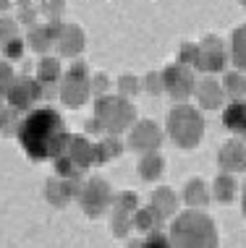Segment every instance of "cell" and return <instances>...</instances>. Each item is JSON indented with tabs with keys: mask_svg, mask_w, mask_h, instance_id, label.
Instances as JSON below:
<instances>
[{
	"mask_svg": "<svg viewBox=\"0 0 246 248\" xmlns=\"http://www.w3.org/2000/svg\"><path fill=\"white\" fill-rule=\"evenodd\" d=\"M18 144L26 152V157L34 162H45V159H58L66 154L71 144V133L66 125L63 115L52 107H37L21 120L16 128Z\"/></svg>",
	"mask_w": 246,
	"mask_h": 248,
	"instance_id": "1",
	"label": "cell"
},
{
	"mask_svg": "<svg viewBox=\"0 0 246 248\" xmlns=\"http://www.w3.org/2000/svg\"><path fill=\"white\" fill-rule=\"evenodd\" d=\"M168 238L173 248H217L220 246L215 219L202 209H186L178 214L170 225Z\"/></svg>",
	"mask_w": 246,
	"mask_h": 248,
	"instance_id": "2",
	"label": "cell"
},
{
	"mask_svg": "<svg viewBox=\"0 0 246 248\" xmlns=\"http://www.w3.org/2000/svg\"><path fill=\"white\" fill-rule=\"evenodd\" d=\"M168 136L176 141L181 149H194L204 136V120L191 105H178L173 107L168 118Z\"/></svg>",
	"mask_w": 246,
	"mask_h": 248,
	"instance_id": "3",
	"label": "cell"
},
{
	"mask_svg": "<svg viewBox=\"0 0 246 248\" xmlns=\"http://www.w3.org/2000/svg\"><path fill=\"white\" fill-rule=\"evenodd\" d=\"M113 199L115 196L110 191V183L102 178H89L79 191V204L86 212V217H99L108 206H113Z\"/></svg>",
	"mask_w": 246,
	"mask_h": 248,
	"instance_id": "4",
	"label": "cell"
},
{
	"mask_svg": "<svg viewBox=\"0 0 246 248\" xmlns=\"http://www.w3.org/2000/svg\"><path fill=\"white\" fill-rule=\"evenodd\" d=\"M97 115L113 133H118V131H123L131 125V120H134V107L129 102H121V99H99Z\"/></svg>",
	"mask_w": 246,
	"mask_h": 248,
	"instance_id": "5",
	"label": "cell"
},
{
	"mask_svg": "<svg viewBox=\"0 0 246 248\" xmlns=\"http://www.w3.org/2000/svg\"><path fill=\"white\" fill-rule=\"evenodd\" d=\"M197 65L207 73L223 71L225 65V47L220 37H204L202 45H197Z\"/></svg>",
	"mask_w": 246,
	"mask_h": 248,
	"instance_id": "6",
	"label": "cell"
},
{
	"mask_svg": "<svg viewBox=\"0 0 246 248\" xmlns=\"http://www.w3.org/2000/svg\"><path fill=\"white\" fill-rule=\"evenodd\" d=\"M163 86H165V92L168 94H173L176 99H183V97H189L191 92H194V73H191L186 65H170L168 71L163 73Z\"/></svg>",
	"mask_w": 246,
	"mask_h": 248,
	"instance_id": "7",
	"label": "cell"
},
{
	"mask_svg": "<svg viewBox=\"0 0 246 248\" xmlns=\"http://www.w3.org/2000/svg\"><path fill=\"white\" fill-rule=\"evenodd\" d=\"M160 141H163V131L157 128L152 120H144V123H139L134 131H131V146H134L136 152H155L157 146H160Z\"/></svg>",
	"mask_w": 246,
	"mask_h": 248,
	"instance_id": "8",
	"label": "cell"
},
{
	"mask_svg": "<svg viewBox=\"0 0 246 248\" xmlns=\"http://www.w3.org/2000/svg\"><path fill=\"white\" fill-rule=\"evenodd\" d=\"M217 162H220V167L228 172L246 170V144L238 141V139H228V141L223 144L220 154H217Z\"/></svg>",
	"mask_w": 246,
	"mask_h": 248,
	"instance_id": "9",
	"label": "cell"
},
{
	"mask_svg": "<svg viewBox=\"0 0 246 248\" xmlns=\"http://www.w3.org/2000/svg\"><path fill=\"white\" fill-rule=\"evenodd\" d=\"M79 73H84V65H74V68L68 71V78H66V84L61 89V94H63L68 107H79L86 97V81L84 78L79 81Z\"/></svg>",
	"mask_w": 246,
	"mask_h": 248,
	"instance_id": "10",
	"label": "cell"
},
{
	"mask_svg": "<svg viewBox=\"0 0 246 248\" xmlns=\"http://www.w3.org/2000/svg\"><path fill=\"white\" fill-rule=\"evenodd\" d=\"M37 94H39L37 81H32V78H18V81L11 84L8 99H11L13 107H29L37 99Z\"/></svg>",
	"mask_w": 246,
	"mask_h": 248,
	"instance_id": "11",
	"label": "cell"
},
{
	"mask_svg": "<svg viewBox=\"0 0 246 248\" xmlns=\"http://www.w3.org/2000/svg\"><path fill=\"white\" fill-rule=\"evenodd\" d=\"M66 154L74 159L76 167H89L95 162V144L86 141L84 136H71V144L66 149Z\"/></svg>",
	"mask_w": 246,
	"mask_h": 248,
	"instance_id": "12",
	"label": "cell"
},
{
	"mask_svg": "<svg viewBox=\"0 0 246 248\" xmlns=\"http://www.w3.org/2000/svg\"><path fill=\"white\" fill-rule=\"evenodd\" d=\"M76 193V183L74 180H50L48 183V191H45V196H48V201L52 206H66L71 199H74Z\"/></svg>",
	"mask_w": 246,
	"mask_h": 248,
	"instance_id": "13",
	"label": "cell"
},
{
	"mask_svg": "<svg viewBox=\"0 0 246 248\" xmlns=\"http://www.w3.org/2000/svg\"><path fill=\"white\" fill-rule=\"evenodd\" d=\"M152 212L157 214L160 219L165 217H170L173 212L178 209V199H176V193H173L170 188H157L155 193H152Z\"/></svg>",
	"mask_w": 246,
	"mask_h": 248,
	"instance_id": "14",
	"label": "cell"
},
{
	"mask_svg": "<svg viewBox=\"0 0 246 248\" xmlns=\"http://www.w3.org/2000/svg\"><path fill=\"white\" fill-rule=\"evenodd\" d=\"M223 125L230 131H246V102H228L223 110Z\"/></svg>",
	"mask_w": 246,
	"mask_h": 248,
	"instance_id": "15",
	"label": "cell"
},
{
	"mask_svg": "<svg viewBox=\"0 0 246 248\" xmlns=\"http://www.w3.org/2000/svg\"><path fill=\"white\" fill-rule=\"evenodd\" d=\"M207 199H210V193H207V186H204V180L191 178L189 183L183 186V201H186V206L197 209V206H204V204H207Z\"/></svg>",
	"mask_w": 246,
	"mask_h": 248,
	"instance_id": "16",
	"label": "cell"
},
{
	"mask_svg": "<svg viewBox=\"0 0 246 248\" xmlns=\"http://www.w3.org/2000/svg\"><path fill=\"white\" fill-rule=\"evenodd\" d=\"M165 172V159L157 152H147L139 162V178L144 180H157Z\"/></svg>",
	"mask_w": 246,
	"mask_h": 248,
	"instance_id": "17",
	"label": "cell"
},
{
	"mask_svg": "<svg viewBox=\"0 0 246 248\" xmlns=\"http://www.w3.org/2000/svg\"><path fill=\"white\" fill-rule=\"evenodd\" d=\"M236 191H238V183L230 175H220L212 183V193H215L217 201H230L236 196Z\"/></svg>",
	"mask_w": 246,
	"mask_h": 248,
	"instance_id": "18",
	"label": "cell"
},
{
	"mask_svg": "<svg viewBox=\"0 0 246 248\" xmlns=\"http://www.w3.org/2000/svg\"><path fill=\"white\" fill-rule=\"evenodd\" d=\"M233 63L236 68L246 71V26H238V29L233 31Z\"/></svg>",
	"mask_w": 246,
	"mask_h": 248,
	"instance_id": "19",
	"label": "cell"
},
{
	"mask_svg": "<svg viewBox=\"0 0 246 248\" xmlns=\"http://www.w3.org/2000/svg\"><path fill=\"white\" fill-rule=\"evenodd\" d=\"M160 222V217H157L155 212H152V206H144V209H136L134 212V219H131V225L136 227V230H142V232H149V230H155V225Z\"/></svg>",
	"mask_w": 246,
	"mask_h": 248,
	"instance_id": "20",
	"label": "cell"
},
{
	"mask_svg": "<svg viewBox=\"0 0 246 248\" xmlns=\"http://www.w3.org/2000/svg\"><path fill=\"white\" fill-rule=\"evenodd\" d=\"M55 172H58V178H63V180H76L79 172H82V167H76L68 154H61V157L55 159Z\"/></svg>",
	"mask_w": 246,
	"mask_h": 248,
	"instance_id": "21",
	"label": "cell"
},
{
	"mask_svg": "<svg viewBox=\"0 0 246 248\" xmlns=\"http://www.w3.org/2000/svg\"><path fill=\"white\" fill-rule=\"evenodd\" d=\"M118 152H121V144L115 139H105V141H99L95 146V162H105V159L115 157Z\"/></svg>",
	"mask_w": 246,
	"mask_h": 248,
	"instance_id": "22",
	"label": "cell"
},
{
	"mask_svg": "<svg viewBox=\"0 0 246 248\" xmlns=\"http://www.w3.org/2000/svg\"><path fill=\"white\" fill-rule=\"evenodd\" d=\"M220 86H217L215 81H207V86H202L199 89V97H202V105L204 107H217L220 105Z\"/></svg>",
	"mask_w": 246,
	"mask_h": 248,
	"instance_id": "23",
	"label": "cell"
},
{
	"mask_svg": "<svg viewBox=\"0 0 246 248\" xmlns=\"http://www.w3.org/2000/svg\"><path fill=\"white\" fill-rule=\"evenodd\" d=\"M115 212H126V214H134L136 212V193H131V191H126V193H121L115 201Z\"/></svg>",
	"mask_w": 246,
	"mask_h": 248,
	"instance_id": "24",
	"label": "cell"
},
{
	"mask_svg": "<svg viewBox=\"0 0 246 248\" xmlns=\"http://www.w3.org/2000/svg\"><path fill=\"white\" fill-rule=\"evenodd\" d=\"M139 248H173V246H170V238L165 232H149Z\"/></svg>",
	"mask_w": 246,
	"mask_h": 248,
	"instance_id": "25",
	"label": "cell"
},
{
	"mask_svg": "<svg viewBox=\"0 0 246 248\" xmlns=\"http://www.w3.org/2000/svg\"><path fill=\"white\" fill-rule=\"evenodd\" d=\"M131 227H134V225H131L129 214H126V212H115V217H113V232H115L118 238H123Z\"/></svg>",
	"mask_w": 246,
	"mask_h": 248,
	"instance_id": "26",
	"label": "cell"
},
{
	"mask_svg": "<svg viewBox=\"0 0 246 248\" xmlns=\"http://www.w3.org/2000/svg\"><path fill=\"white\" fill-rule=\"evenodd\" d=\"M39 81H50V78H55L58 76V65L52 63V60H42V63H39Z\"/></svg>",
	"mask_w": 246,
	"mask_h": 248,
	"instance_id": "27",
	"label": "cell"
},
{
	"mask_svg": "<svg viewBox=\"0 0 246 248\" xmlns=\"http://www.w3.org/2000/svg\"><path fill=\"white\" fill-rule=\"evenodd\" d=\"M223 81H225V84H223L225 92H233V94H236V92L241 89V84H238V81H241V76H238V73H230V76H225Z\"/></svg>",
	"mask_w": 246,
	"mask_h": 248,
	"instance_id": "28",
	"label": "cell"
},
{
	"mask_svg": "<svg viewBox=\"0 0 246 248\" xmlns=\"http://www.w3.org/2000/svg\"><path fill=\"white\" fill-rule=\"evenodd\" d=\"M21 50H24L21 42H18V39H11V42L5 45L3 52H5V58H18V55H21Z\"/></svg>",
	"mask_w": 246,
	"mask_h": 248,
	"instance_id": "29",
	"label": "cell"
},
{
	"mask_svg": "<svg viewBox=\"0 0 246 248\" xmlns=\"http://www.w3.org/2000/svg\"><path fill=\"white\" fill-rule=\"evenodd\" d=\"M241 212H244V217H246V183H244V191H241Z\"/></svg>",
	"mask_w": 246,
	"mask_h": 248,
	"instance_id": "30",
	"label": "cell"
},
{
	"mask_svg": "<svg viewBox=\"0 0 246 248\" xmlns=\"http://www.w3.org/2000/svg\"><path fill=\"white\" fill-rule=\"evenodd\" d=\"M244 92H246V84H244Z\"/></svg>",
	"mask_w": 246,
	"mask_h": 248,
	"instance_id": "31",
	"label": "cell"
},
{
	"mask_svg": "<svg viewBox=\"0 0 246 248\" xmlns=\"http://www.w3.org/2000/svg\"><path fill=\"white\" fill-rule=\"evenodd\" d=\"M244 5H246V0H244Z\"/></svg>",
	"mask_w": 246,
	"mask_h": 248,
	"instance_id": "32",
	"label": "cell"
}]
</instances>
